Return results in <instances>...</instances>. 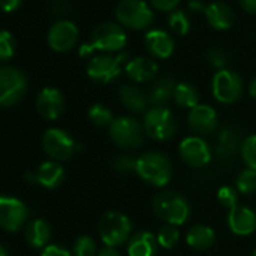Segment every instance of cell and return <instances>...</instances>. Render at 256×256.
Instances as JSON below:
<instances>
[{"mask_svg": "<svg viewBox=\"0 0 256 256\" xmlns=\"http://www.w3.org/2000/svg\"><path fill=\"white\" fill-rule=\"evenodd\" d=\"M125 46L126 35L124 29L114 23H102L94 30L90 42L80 47V56H90L95 50L104 53H116L120 52Z\"/></svg>", "mask_w": 256, "mask_h": 256, "instance_id": "6da1fadb", "label": "cell"}, {"mask_svg": "<svg viewBox=\"0 0 256 256\" xmlns=\"http://www.w3.org/2000/svg\"><path fill=\"white\" fill-rule=\"evenodd\" d=\"M136 174L154 187H164L172 178V164L164 154L150 151L138 158Z\"/></svg>", "mask_w": 256, "mask_h": 256, "instance_id": "7a4b0ae2", "label": "cell"}, {"mask_svg": "<svg viewBox=\"0 0 256 256\" xmlns=\"http://www.w3.org/2000/svg\"><path fill=\"white\" fill-rule=\"evenodd\" d=\"M154 212L166 224L181 226L190 217V205L181 194L175 192H163L154 199Z\"/></svg>", "mask_w": 256, "mask_h": 256, "instance_id": "3957f363", "label": "cell"}, {"mask_svg": "<svg viewBox=\"0 0 256 256\" xmlns=\"http://www.w3.org/2000/svg\"><path fill=\"white\" fill-rule=\"evenodd\" d=\"M133 224L125 214L118 211H108L101 216L98 222V234L101 241L107 247H118L130 238Z\"/></svg>", "mask_w": 256, "mask_h": 256, "instance_id": "277c9868", "label": "cell"}, {"mask_svg": "<svg viewBox=\"0 0 256 256\" xmlns=\"http://www.w3.org/2000/svg\"><path fill=\"white\" fill-rule=\"evenodd\" d=\"M108 134L119 148L138 150L144 144L145 130L138 119L132 116H120L110 124Z\"/></svg>", "mask_w": 256, "mask_h": 256, "instance_id": "5b68a950", "label": "cell"}, {"mask_svg": "<svg viewBox=\"0 0 256 256\" xmlns=\"http://www.w3.org/2000/svg\"><path fill=\"white\" fill-rule=\"evenodd\" d=\"M144 130L145 134H148L151 139L166 142L176 133V119L174 113L164 106L151 107L144 116Z\"/></svg>", "mask_w": 256, "mask_h": 256, "instance_id": "8992f818", "label": "cell"}, {"mask_svg": "<svg viewBox=\"0 0 256 256\" xmlns=\"http://www.w3.org/2000/svg\"><path fill=\"white\" fill-rule=\"evenodd\" d=\"M114 16L122 26L134 30L150 28L154 20L152 10L144 0H120L114 10Z\"/></svg>", "mask_w": 256, "mask_h": 256, "instance_id": "52a82bcc", "label": "cell"}, {"mask_svg": "<svg viewBox=\"0 0 256 256\" xmlns=\"http://www.w3.org/2000/svg\"><path fill=\"white\" fill-rule=\"evenodd\" d=\"M28 90L24 74L14 66H0V107H12L20 102Z\"/></svg>", "mask_w": 256, "mask_h": 256, "instance_id": "ba28073f", "label": "cell"}, {"mask_svg": "<svg viewBox=\"0 0 256 256\" xmlns=\"http://www.w3.org/2000/svg\"><path fill=\"white\" fill-rule=\"evenodd\" d=\"M128 54L119 53L116 56L101 54L90 59L88 64V76L96 83H110L119 77L122 71V65H126Z\"/></svg>", "mask_w": 256, "mask_h": 256, "instance_id": "9c48e42d", "label": "cell"}, {"mask_svg": "<svg viewBox=\"0 0 256 256\" xmlns=\"http://www.w3.org/2000/svg\"><path fill=\"white\" fill-rule=\"evenodd\" d=\"M80 145L60 128H48L42 136V150L54 162H66L78 150Z\"/></svg>", "mask_w": 256, "mask_h": 256, "instance_id": "30bf717a", "label": "cell"}, {"mask_svg": "<svg viewBox=\"0 0 256 256\" xmlns=\"http://www.w3.org/2000/svg\"><path fill=\"white\" fill-rule=\"evenodd\" d=\"M212 95L222 104L235 102L242 92V83L236 72L230 70H220L212 77Z\"/></svg>", "mask_w": 256, "mask_h": 256, "instance_id": "8fae6325", "label": "cell"}, {"mask_svg": "<svg viewBox=\"0 0 256 256\" xmlns=\"http://www.w3.org/2000/svg\"><path fill=\"white\" fill-rule=\"evenodd\" d=\"M28 217L29 210L23 200L14 196H0V228L8 232H17Z\"/></svg>", "mask_w": 256, "mask_h": 256, "instance_id": "7c38bea8", "label": "cell"}, {"mask_svg": "<svg viewBox=\"0 0 256 256\" xmlns=\"http://www.w3.org/2000/svg\"><path fill=\"white\" fill-rule=\"evenodd\" d=\"M180 156L190 168H205L212 158L210 145L199 136H188L180 144Z\"/></svg>", "mask_w": 256, "mask_h": 256, "instance_id": "4fadbf2b", "label": "cell"}, {"mask_svg": "<svg viewBox=\"0 0 256 256\" xmlns=\"http://www.w3.org/2000/svg\"><path fill=\"white\" fill-rule=\"evenodd\" d=\"M78 38V29L72 22L68 20H60L54 23L50 30H48V46L52 50L58 53H65L70 52Z\"/></svg>", "mask_w": 256, "mask_h": 256, "instance_id": "5bb4252c", "label": "cell"}, {"mask_svg": "<svg viewBox=\"0 0 256 256\" xmlns=\"http://www.w3.org/2000/svg\"><path fill=\"white\" fill-rule=\"evenodd\" d=\"M241 136L240 133L232 126H226L222 128L218 136H217V142H216V156L218 157V160L229 166L235 162L238 152H241Z\"/></svg>", "mask_w": 256, "mask_h": 256, "instance_id": "9a60e30c", "label": "cell"}, {"mask_svg": "<svg viewBox=\"0 0 256 256\" xmlns=\"http://www.w3.org/2000/svg\"><path fill=\"white\" fill-rule=\"evenodd\" d=\"M188 126L196 134H210L217 130V113L211 106L198 104L188 113Z\"/></svg>", "mask_w": 256, "mask_h": 256, "instance_id": "2e32d148", "label": "cell"}, {"mask_svg": "<svg viewBox=\"0 0 256 256\" xmlns=\"http://www.w3.org/2000/svg\"><path fill=\"white\" fill-rule=\"evenodd\" d=\"M64 178H65V170L59 164V162H54V160H48V162L41 163L35 172H29L26 175L28 181L36 182L46 188H50V190L59 187L62 184Z\"/></svg>", "mask_w": 256, "mask_h": 256, "instance_id": "e0dca14e", "label": "cell"}, {"mask_svg": "<svg viewBox=\"0 0 256 256\" xmlns=\"http://www.w3.org/2000/svg\"><path fill=\"white\" fill-rule=\"evenodd\" d=\"M64 107H65L64 95L56 88H44L36 98L38 113L44 119H48V120L58 119L62 114Z\"/></svg>", "mask_w": 256, "mask_h": 256, "instance_id": "ac0fdd59", "label": "cell"}, {"mask_svg": "<svg viewBox=\"0 0 256 256\" xmlns=\"http://www.w3.org/2000/svg\"><path fill=\"white\" fill-rule=\"evenodd\" d=\"M229 229L240 236H247L256 230V214L247 206L236 205L228 212Z\"/></svg>", "mask_w": 256, "mask_h": 256, "instance_id": "d6986e66", "label": "cell"}, {"mask_svg": "<svg viewBox=\"0 0 256 256\" xmlns=\"http://www.w3.org/2000/svg\"><path fill=\"white\" fill-rule=\"evenodd\" d=\"M145 46H146V50L158 59H168L169 56H172L174 48H175L172 36L168 32L160 30V29H154L146 34Z\"/></svg>", "mask_w": 256, "mask_h": 256, "instance_id": "ffe728a7", "label": "cell"}, {"mask_svg": "<svg viewBox=\"0 0 256 256\" xmlns=\"http://www.w3.org/2000/svg\"><path fill=\"white\" fill-rule=\"evenodd\" d=\"M125 72L136 83H146L157 77L158 65L148 58H136L128 60L125 65Z\"/></svg>", "mask_w": 256, "mask_h": 256, "instance_id": "44dd1931", "label": "cell"}, {"mask_svg": "<svg viewBox=\"0 0 256 256\" xmlns=\"http://www.w3.org/2000/svg\"><path fill=\"white\" fill-rule=\"evenodd\" d=\"M205 16L211 28L217 30H226L234 24L235 14L224 2H212L205 8Z\"/></svg>", "mask_w": 256, "mask_h": 256, "instance_id": "7402d4cb", "label": "cell"}, {"mask_svg": "<svg viewBox=\"0 0 256 256\" xmlns=\"http://www.w3.org/2000/svg\"><path fill=\"white\" fill-rule=\"evenodd\" d=\"M157 236L152 232L142 230L134 234L128 241V256H156L157 253Z\"/></svg>", "mask_w": 256, "mask_h": 256, "instance_id": "603a6c76", "label": "cell"}, {"mask_svg": "<svg viewBox=\"0 0 256 256\" xmlns=\"http://www.w3.org/2000/svg\"><path fill=\"white\" fill-rule=\"evenodd\" d=\"M119 100L125 108L134 113H142L144 110H146V106L150 104L148 96L144 94V90L134 84L122 86L119 90Z\"/></svg>", "mask_w": 256, "mask_h": 256, "instance_id": "cb8c5ba5", "label": "cell"}, {"mask_svg": "<svg viewBox=\"0 0 256 256\" xmlns=\"http://www.w3.org/2000/svg\"><path fill=\"white\" fill-rule=\"evenodd\" d=\"M52 238V228L50 224L42 218L32 220L26 228V240L29 246L35 248H44L48 246V241Z\"/></svg>", "mask_w": 256, "mask_h": 256, "instance_id": "d4e9b609", "label": "cell"}, {"mask_svg": "<svg viewBox=\"0 0 256 256\" xmlns=\"http://www.w3.org/2000/svg\"><path fill=\"white\" fill-rule=\"evenodd\" d=\"M175 83L169 77H162L156 80L148 92V102L152 104V107H162L164 106L170 98H174Z\"/></svg>", "mask_w": 256, "mask_h": 256, "instance_id": "484cf974", "label": "cell"}, {"mask_svg": "<svg viewBox=\"0 0 256 256\" xmlns=\"http://www.w3.org/2000/svg\"><path fill=\"white\" fill-rule=\"evenodd\" d=\"M187 244L194 248V250H205L212 246L216 241V232L212 228L205 226V224H196L188 229L186 235Z\"/></svg>", "mask_w": 256, "mask_h": 256, "instance_id": "4316f807", "label": "cell"}, {"mask_svg": "<svg viewBox=\"0 0 256 256\" xmlns=\"http://www.w3.org/2000/svg\"><path fill=\"white\" fill-rule=\"evenodd\" d=\"M174 101L184 108H194L199 104V92L190 83H178L174 90Z\"/></svg>", "mask_w": 256, "mask_h": 256, "instance_id": "83f0119b", "label": "cell"}, {"mask_svg": "<svg viewBox=\"0 0 256 256\" xmlns=\"http://www.w3.org/2000/svg\"><path fill=\"white\" fill-rule=\"evenodd\" d=\"M235 188L240 194H252L256 192V170L244 169L235 180Z\"/></svg>", "mask_w": 256, "mask_h": 256, "instance_id": "f1b7e54d", "label": "cell"}, {"mask_svg": "<svg viewBox=\"0 0 256 256\" xmlns=\"http://www.w3.org/2000/svg\"><path fill=\"white\" fill-rule=\"evenodd\" d=\"M88 118H89V120H90L95 126H100V128H102V126H110V124L114 120V118H113L110 108H107V107L102 106V104H94V106L89 108V112H88Z\"/></svg>", "mask_w": 256, "mask_h": 256, "instance_id": "f546056e", "label": "cell"}, {"mask_svg": "<svg viewBox=\"0 0 256 256\" xmlns=\"http://www.w3.org/2000/svg\"><path fill=\"white\" fill-rule=\"evenodd\" d=\"M180 241V229L178 226H174V224H164L158 234H157V242L160 247L169 250V248H174L176 246V242Z\"/></svg>", "mask_w": 256, "mask_h": 256, "instance_id": "4dcf8cb0", "label": "cell"}, {"mask_svg": "<svg viewBox=\"0 0 256 256\" xmlns=\"http://www.w3.org/2000/svg\"><path fill=\"white\" fill-rule=\"evenodd\" d=\"M240 154L247 169L256 170V134H250L242 140Z\"/></svg>", "mask_w": 256, "mask_h": 256, "instance_id": "1f68e13d", "label": "cell"}, {"mask_svg": "<svg viewBox=\"0 0 256 256\" xmlns=\"http://www.w3.org/2000/svg\"><path fill=\"white\" fill-rule=\"evenodd\" d=\"M74 256H96V244L89 235H82L76 240L72 247Z\"/></svg>", "mask_w": 256, "mask_h": 256, "instance_id": "d6a6232c", "label": "cell"}, {"mask_svg": "<svg viewBox=\"0 0 256 256\" xmlns=\"http://www.w3.org/2000/svg\"><path fill=\"white\" fill-rule=\"evenodd\" d=\"M16 53V40L8 30H0V62L10 60Z\"/></svg>", "mask_w": 256, "mask_h": 256, "instance_id": "836d02e7", "label": "cell"}, {"mask_svg": "<svg viewBox=\"0 0 256 256\" xmlns=\"http://www.w3.org/2000/svg\"><path fill=\"white\" fill-rule=\"evenodd\" d=\"M169 28L178 35H186L190 30V22L182 11H172L169 16Z\"/></svg>", "mask_w": 256, "mask_h": 256, "instance_id": "e575fe53", "label": "cell"}, {"mask_svg": "<svg viewBox=\"0 0 256 256\" xmlns=\"http://www.w3.org/2000/svg\"><path fill=\"white\" fill-rule=\"evenodd\" d=\"M217 199L222 206H224L230 211L238 205V192H236V188H234L230 186H223L217 192Z\"/></svg>", "mask_w": 256, "mask_h": 256, "instance_id": "d590c367", "label": "cell"}, {"mask_svg": "<svg viewBox=\"0 0 256 256\" xmlns=\"http://www.w3.org/2000/svg\"><path fill=\"white\" fill-rule=\"evenodd\" d=\"M136 163H138V158L132 156H118L113 162V168L116 172L126 175V174L136 172Z\"/></svg>", "mask_w": 256, "mask_h": 256, "instance_id": "8d00e7d4", "label": "cell"}, {"mask_svg": "<svg viewBox=\"0 0 256 256\" xmlns=\"http://www.w3.org/2000/svg\"><path fill=\"white\" fill-rule=\"evenodd\" d=\"M206 59L218 71L224 70V66L228 65V54L222 48H211L206 54Z\"/></svg>", "mask_w": 256, "mask_h": 256, "instance_id": "74e56055", "label": "cell"}, {"mask_svg": "<svg viewBox=\"0 0 256 256\" xmlns=\"http://www.w3.org/2000/svg\"><path fill=\"white\" fill-rule=\"evenodd\" d=\"M41 256H72V253L62 247V246H58V244H48L47 247L42 248V253Z\"/></svg>", "mask_w": 256, "mask_h": 256, "instance_id": "f35d334b", "label": "cell"}, {"mask_svg": "<svg viewBox=\"0 0 256 256\" xmlns=\"http://www.w3.org/2000/svg\"><path fill=\"white\" fill-rule=\"evenodd\" d=\"M181 0H151V4L154 5V8L160 10V11H175V8L178 6V4Z\"/></svg>", "mask_w": 256, "mask_h": 256, "instance_id": "ab89813d", "label": "cell"}, {"mask_svg": "<svg viewBox=\"0 0 256 256\" xmlns=\"http://www.w3.org/2000/svg\"><path fill=\"white\" fill-rule=\"evenodd\" d=\"M22 0H0V10L5 12H14L20 8Z\"/></svg>", "mask_w": 256, "mask_h": 256, "instance_id": "60d3db41", "label": "cell"}, {"mask_svg": "<svg viewBox=\"0 0 256 256\" xmlns=\"http://www.w3.org/2000/svg\"><path fill=\"white\" fill-rule=\"evenodd\" d=\"M241 8L248 14H256V0H238Z\"/></svg>", "mask_w": 256, "mask_h": 256, "instance_id": "b9f144b4", "label": "cell"}, {"mask_svg": "<svg viewBox=\"0 0 256 256\" xmlns=\"http://www.w3.org/2000/svg\"><path fill=\"white\" fill-rule=\"evenodd\" d=\"M188 8L192 10V11H194V12H199V11H204L205 12V5L200 2V0H190L188 2Z\"/></svg>", "mask_w": 256, "mask_h": 256, "instance_id": "7bdbcfd3", "label": "cell"}, {"mask_svg": "<svg viewBox=\"0 0 256 256\" xmlns=\"http://www.w3.org/2000/svg\"><path fill=\"white\" fill-rule=\"evenodd\" d=\"M96 256H120L119 254V252L114 248V247H104V248H101L100 252H98V254Z\"/></svg>", "mask_w": 256, "mask_h": 256, "instance_id": "ee69618b", "label": "cell"}, {"mask_svg": "<svg viewBox=\"0 0 256 256\" xmlns=\"http://www.w3.org/2000/svg\"><path fill=\"white\" fill-rule=\"evenodd\" d=\"M248 92H250L252 98H254V100H256V78H254V80H252V83H250V86H248Z\"/></svg>", "mask_w": 256, "mask_h": 256, "instance_id": "f6af8a7d", "label": "cell"}, {"mask_svg": "<svg viewBox=\"0 0 256 256\" xmlns=\"http://www.w3.org/2000/svg\"><path fill=\"white\" fill-rule=\"evenodd\" d=\"M0 256H10L8 248L5 246H2V244H0Z\"/></svg>", "mask_w": 256, "mask_h": 256, "instance_id": "bcb514c9", "label": "cell"}, {"mask_svg": "<svg viewBox=\"0 0 256 256\" xmlns=\"http://www.w3.org/2000/svg\"><path fill=\"white\" fill-rule=\"evenodd\" d=\"M252 256H256V248L253 250V253H252Z\"/></svg>", "mask_w": 256, "mask_h": 256, "instance_id": "7dc6e473", "label": "cell"}]
</instances>
